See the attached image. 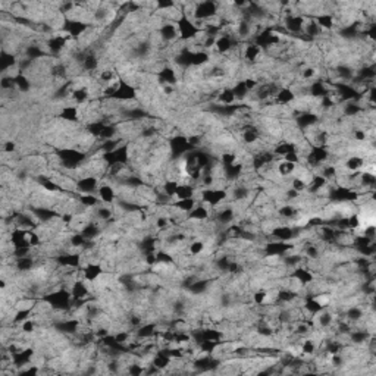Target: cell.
<instances>
[{
    "mask_svg": "<svg viewBox=\"0 0 376 376\" xmlns=\"http://www.w3.org/2000/svg\"><path fill=\"white\" fill-rule=\"evenodd\" d=\"M16 151V143L12 140L3 141V153L5 154H14Z\"/></svg>",
    "mask_w": 376,
    "mask_h": 376,
    "instance_id": "49",
    "label": "cell"
},
{
    "mask_svg": "<svg viewBox=\"0 0 376 376\" xmlns=\"http://www.w3.org/2000/svg\"><path fill=\"white\" fill-rule=\"evenodd\" d=\"M211 219V212L204 204H196L194 209L187 213V221L191 222H204Z\"/></svg>",
    "mask_w": 376,
    "mask_h": 376,
    "instance_id": "23",
    "label": "cell"
},
{
    "mask_svg": "<svg viewBox=\"0 0 376 376\" xmlns=\"http://www.w3.org/2000/svg\"><path fill=\"white\" fill-rule=\"evenodd\" d=\"M97 196L100 198V201L103 204L107 206H113L116 203V191H115V187L110 184V182H100L99 185V190H97Z\"/></svg>",
    "mask_w": 376,
    "mask_h": 376,
    "instance_id": "16",
    "label": "cell"
},
{
    "mask_svg": "<svg viewBox=\"0 0 376 376\" xmlns=\"http://www.w3.org/2000/svg\"><path fill=\"white\" fill-rule=\"evenodd\" d=\"M229 263H231V259L228 256H221L218 257L215 260V268L216 271L224 272V273H228V268H229Z\"/></svg>",
    "mask_w": 376,
    "mask_h": 376,
    "instance_id": "46",
    "label": "cell"
},
{
    "mask_svg": "<svg viewBox=\"0 0 376 376\" xmlns=\"http://www.w3.org/2000/svg\"><path fill=\"white\" fill-rule=\"evenodd\" d=\"M76 200L81 206H84L86 209H93V207H99L100 204H103L100 201L99 196L96 194H76Z\"/></svg>",
    "mask_w": 376,
    "mask_h": 376,
    "instance_id": "36",
    "label": "cell"
},
{
    "mask_svg": "<svg viewBox=\"0 0 376 376\" xmlns=\"http://www.w3.org/2000/svg\"><path fill=\"white\" fill-rule=\"evenodd\" d=\"M212 62L211 53L207 50H197L193 53V68H203Z\"/></svg>",
    "mask_w": 376,
    "mask_h": 376,
    "instance_id": "38",
    "label": "cell"
},
{
    "mask_svg": "<svg viewBox=\"0 0 376 376\" xmlns=\"http://www.w3.org/2000/svg\"><path fill=\"white\" fill-rule=\"evenodd\" d=\"M127 372L133 376H140L146 372V369H144V366L141 363H131V364H128Z\"/></svg>",
    "mask_w": 376,
    "mask_h": 376,
    "instance_id": "48",
    "label": "cell"
},
{
    "mask_svg": "<svg viewBox=\"0 0 376 376\" xmlns=\"http://www.w3.org/2000/svg\"><path fill=\"white\" fill-rule=\"evenodd\" d=\"M81 320L75 317H66V319H59L53 323V328L56 332L63 333V335H71L74 337L75 333L81 331Z\"/></svg>",
    "mask_w": 376,
    "mask_h": 376,
    "instance_id": "9",
    "label": "cell"
},
{
    "mask_svg": "<svg viewBox=\"0 0 376 376\" xmlns=\"http://www.w3.org/2000/svg\"><path fill=\"white\" fill-rule=\"evenodd\" d=\"M296 169H297V165H294V163H291L288 160H284V159L279 160V162H276V172H278V175L281 178H291V177H294Z\"/></svg>",
    "mask_w": 376,
    "mask_h": 376,
    "instance_id": "33",
    "label": "cell"
},
{
    "mask_svg": "<svg viewBox=\"0 0 376 376\" xmlns=\"http://www.w3.org/2000/svg\"><path fill=\"white\" fill-rule=\"evenodd\" d=\"M151 364H153L154 367H157V369L162 372V370H165V369H168V367L172 364V359L166 354L163 348H159V350L153 354V357H151Z\"/></svg>",
    "mask_w": 376,
    "mask_h": 376,
    "instance_id": "26",
    "label": "cell"
},
{
    "mask_svg": "<svg viewBox=\"0 0 376 376\" xmlns=\"http://www.w3.org/2000/svg\"><path fill=\"white\" fill-rule=\"evenodd\" d=\"M157 35L160 37V40L166 43V45H171L177 40H180V35H178V28H177V24L174 22H162L160 27L157 28Z\"/></svg>",
    "mask_w": 376,
    "mask_h": 376,
    "instance_id": "13",
    "label": "cell"
},
{
    "mask_svg": "<svg viewBox=\"0 0 376 376\" xmlns=\"http://www.w3.org/2000/svg\"><path fill=\"white\" fill-rule=\"evenodd\" d=\"M229 197V193L226 188H216V187H211V188H203L200 191V198L201 203L211 206V207H219L221 204H224L226 198Z\"/></svg>",
    "mask_w": 376,
    "mask_h": 376,
    "instance_id": "4",
    "label": "cell"
},
{
    "mask_svg": "<svg viewBox=\"0 0 376 376\" xmlns=\"http://www.w3.org/2000/svg\"><path fill=\"white\" fill-rule=\"evenodd\" d=\"M58 118L60 120L69 122V123H78V122H81L79 107L75 105H63L58 112Z\"/></svg>",
    "mask_w": 376,
    "mask_h": 376,
    "instance_id": "17",
    "label": "cell"
},
{
    "mask_svg": "<svg viewBox=\"0 0 376 376\" xmlns=\"http://www.w3.org/2000/svg\"><path fill=\"white\" fill-rule=\"evenodd\" d=\"M316 343H315V340H312V338H304L303 340V343L300 344V353L303 356H306V357H309V356H315L316 354Z\"/></svg>",
    "mask_w": 376,
    "mask_h": 376,
    "instance_id": "43",
    "label": "cell"
},
{
    "mask_svg": "<svg viewBox=\"0 0 376 376\" xmlns=\"http://www.w3.org/2000/svg\"><path fill=\"white\" fill-rule=\"evenodd\" d=\"M177 28H178V35L182 43H190L201 34V30L194 24L193 18L184 15V14L177 21Z\"/></svg>",
    "mask_w": 376,
    "mask_h": 376,
    "instance_id": "3",
    "label": "cell"
},
{
    "mask_svg": "<svg viewBox=\"0 0 376 376\" xmlns=\"http://www.w3.org/2000/svg\"><path fill=\"white\" fill-rule=\"evenodd\" d=\"M276 215L279 218L285 219V221H291V219L296 221L297 216H299V209L294 204H291V203H285V204H282L281 207L276 209Z\"/></svg>",
    "mask_w": 376,
    "mask_h": 376,
    "instance_id": "34",
    "label": "cell"
},
{
    "mask_svg": "<svg viewBox=\"0 0 376 376\" xmlns=\"http://www.w3.org/2000/svg\"><path fill=\"white\" fill-rule=\"evenodd\" d=\"M105 273V269L100 263H94V262H90L87 263L86 266L81 268V278L87 282H96L102 275Z\"/></svg>",
    "mask_w": 376,
    "mask_h": 376,
    "instance_id": "15",
    "label": "cell"
},
{
    "mask_svg": "<svg viewBox=\"0 0 376 376\" xmlns=\"http://www.w3.org/2000/svg\"><path fill=\"white\" fill-rule=\"evenodd\" d=\"M231 197L235 203H241V201H247L252 197V188L245 184H240L235 185L231 191Z\"/></svg>",
    "mask_w": 376,
    "mask_h": 376,
    "instance_id": "29",
    "label": "cell"
},
{
    "mask_svg": "<svg viewBox=\"0 0 376 376\" xmlns=\"http://www.w3.org/2000/svg\"><path fill=\"white\" fill-rule=\"evenodd\" d=\"M219 14V3L216 2H200L196 3V8H194V12H193V19L198 21V22H206L212 18Z\"/></svg>",
    "mask_w": 376,
    "mask_h": 376,
    "instance_id": "8",
    "label": "cell"
},
{
    "mask_svg": "<svg viewBox=\"0 0 376 376\" xmlns=\"http://www.w3.org/2000/svg\"><path fill=\"white\" fill-rule=\"evenodd\" d=\"M35 329H37V322L32 317L27 319L25 322L21 323V332L22 333H32V332H35Z\"/></svg>",
    "mask_w": 376,
    "mask_h": 376,
    "instance_id": "47",
    "label": "cell"
},
{
    "mask_svg": "<svg viewBox=\"0 0 376 376\" xmlns=\"http://www.w3.org/2000/svg\"><path fill=\"white\" fill-rule=\"evenodd\" d=\"M178 185H180V181L175 180H165V182L162 184V194H165L169 198H175L177 196V190H178Z\"/></svg>",
    "mask_w": 376,
    "mask_h": 376,
    "instance_id": "42",
    "label": "cell"
},
{
    "mask_svg": "<svg viewBox=\"0 0 376 376\" xmlns=\"http://www.w3.org/2000/svg\"><path fill=\"white\" fill-rule=\"evenodd\" d=\"M275 105L281 106V107H289L296 102V94L291 90L289 86H281V89L278 90L276 96H275Z\"/></svg>",
    "mask_w": 376,
    "mask_h": 376,
    "instance_id": "19",
    "label": "cell"
},
{
    "mask_svg": "<svg viewBox=\"0 0 376 376\" xmlns=\"http://www.w3.org/2000/svg\"><path fill=\"white\" fill-rule=\"evenodd\" d=\"M41 300L45 301L52 310L59 312V313L69 312L72 309V301H74L72 296H71V291L65 286H59L58 289H55L52 293H45L41 296Z\"/></svg>",
    "mask_w": 376,
    "mask_h": 376,
    "instance_id": "1",
    "label": "cell"
},
{
    "mask_svg": "<svg viewBox=\"0 0 376 376\" xmlns=\"http://www.w3.org/2000/svg\"><path fill=\"white\" fill-rule=\"evenodd\" d=\"M232 93H234V96H235V100L237 102H244V100H247L248 99V96H250V90L245 87V84H244V81L240 79V81H237L232 87Z\"/></svg>",
    "mask_w": 376,
    "mask_h": 376,
    "instance_id": "41",
    "label": "cell"
},
{
    "mask_svg": "<svg viewBox=\"0 0 376 376\" xmlns=\"http://www.w3.org/2000/svg\"><path fill=\"white\" fill-rule=\"evenodd\" d=\"M296 247L294 242H285V241H266L262 247L263 256L265 257H282L286 253L293 252Z\"/></svg>",
    "mask_w": 376,
    "mask_h": 376,
    "instance_id": "7",
    "label": "cell"
},
{
    "mask_svg": "<svg viewBox=\"0 0 376 376\" xmlns=\"http://www.w3.org/2000/svg\"><path fill=\"white\" fill-rule=\"evenodd\" d=\"M168 146H169V159L171 160H180L187 153L196 150L188 143V137L184 136V134H174L169 138Z\"/></svg>",
    "mask_w": 376,
    "mask_h": 376,
    "instance_id": "2",
    "label": "cell"
},
{
    "mask_svg": "<svg viewBox=\"0 0 376 376\" xmlns=\"http://www.w3.org/2000/svg\"><path fill=\"white\" fill-rule=\"evenodd\" d=\"M157 242H159V237L156 235H144L141 237V240L138 241V252L146 256L150 253H156L157 252Z\"/></svg>",
    "mask_w": 376,
    "mask_h": 376,
    "instance_id": "21",
    "label": "cell"
},
{
    "mask_svg": "<svg viewBox=\"0 0 376 376\" xmlns=\"http://www.w3.org/2000/svg\"><path fill=\"white\" fill-rule=\"evenodd\" d=\"M288 276H289L293 281H296L297 284H300L303 288H306L307 285H310V284L316 279V275L310 271L309 268H306L304 265H300V266H297V268L291 269L289 273H288Z\"/></svg>",
    "mask_w": 376,
    "mask_h": 376,
    "instance_id": "12",
    "label": "cell"
},
{
    "mask_svg": "<svg viewBox=\"0 0 376 376\" xmlns=\"http://www.w3.org/2000/svg\"><path fill=\"white\" fill-rule=\"evenodd\" d=\"M18 62H19V59L15 53H11V52L2 49V52H0V72L2 74H9V71L16 69Z\"/></svg>",
    "mask_w": 376,
    "mask_h": 376,
    "instance_id": "20",
    "label": "cell"
},
{
    "mask_svg": "<svg viewBox=\"0 0 376 376\" xmlns=\"http://www.w3.org/2000/svg\"><path fill=\"white\" fill-rule=\"evenodd\" d=\"M14 266H15V269L18 272L25 273V272H31L37 266V260L32 255L21 257V259H14Z\"/></svg>",
    "mask_w": 376,
    "mask_h": 376,
    "instance_id": "27",
    "label": "cell"
},
{
    "mask_svg": "<svg viewBox=\"0 0 376 376\" xmlns=\"http://www.w3.org/2000/svg\"><path fill=\"white\" fill-rule=\"evenodd\" d=\"M320 122V115L317 112H300L294 116V127L300 130L301 133L315 127Z\"/></svg>",
    "mask_w": 376,
    "mask_h": 376,
    "instance_id": "10",
    "label": "cell"
},
{
    "mask_svg": "<svg viewBox=\"0 0 376 376\" xmlns=\"http://www.w3.org/2000/svg\"><path fill=\"white\" fill-rule=\"evenodd\" d=\"M313 19L316 21V24L322 28V31L325 32V31H332L335 27H337V24H335V18L332 14H326V12H323V14H319V15L313 16Z\"/></svg>",
    "mask_w": 376,
    "mask_h": 376,
    "instance_id": "31",
    "label": "cell"
},
{
    "mask_svg": "<svg viewBox=\"0 0 376 376\" xmlns=\"http://www.w3.org/2000/svg\"><path fill=\"white\" fill-rule=\"evenodd\" d=\"M102 159L109 168L115 165H128L130 163V144L123 143L118 149H115L110 153H103Z\"/></svg>",
    "mask_w": 376,
    "mask_h": 376,
    "instance_id": "6",
    "label": "cell"
},
{
    "mask_svg": "<svg viewBox=\"0 0 376 376\" xmlns=\"http://www.w3.org/2000/svg\"><path fill=\"white\" fill-rule=\"evenodd\" d=\"M71 291V296L74 300H87L90 297V288H89V284L87 281H84L81 276L76 278L74 281V284L69 288Z\"/></svg>",
    "mask_w": 376,
    "mask_h": 376,
    "instance_id": "18",
    "label": "cell"
},
{
    "mask_svg": "<svg viewBox=\"0 0 376 376\" xmlns=\"http://www.w3.org/2000/svg\"><path fill=\"white\" fill-rule=\"evenodd\" d=\"M110 99H113L119 103L136 102V100H138V91H137L136 86L127 82L125 79H119Z\"/></svg>",
    "mask_w": 376,
    "mask_h": 376,
    "instance_id": "5",
    "label": "cell"
},
{
    "mask_svg": "<svg viewBox=\"0 0 376 376\" xmlns=\"http://www.w3.org/2000/svg\"><path fill=\"white\" fill-rule=\"evenodd\" d=\"M209 288H211V284H209L207 279H203V278H198V276H197L196 281L188 286L185 291L190 293L191 296H201V294H204L206 291H209Z\"/></svg>",
    "mask_w": 376,
    "mask_h": 376,
    "instance_id": "32",
    "label": "cell"
},
{
    "mask_svg": "<svg viewBox=\"0 0 376 376\" xmlns=\"http://www.w3.org/2000/svg\"><path fill=\"white\" fill-rule=\"evenodd\" d=\"M366 165V160L363 156H357V154H353V156H348L346 160L343 162L344 169L348 172H359Z\"/></svg>",
    "mask_w": 376,
    "mask_h": 376,
    "instance_id": "28",
    "label": "cell"
},
{
    "mask_svg": "<svg viewBox=\"0 0 376 376\" xmlns=\"http://www.w3.org/2000/svg\"><path fill=\"white\" fill-rule=\"evenodd\" d=\"M156 259H157V263H160V265H174L175 263L174 255L171 252H166V250L156 252Z\"/></svg>",
    "mask_w": 376,
    "mask_h": 376,
    "instance_id": "45",
    "label": "cell"
},
{
    "mask_svg": "<svg viewBox=\"0 0 376 376\" xmlns=\"http://www.w3.org/2000/svg\"><path fill=\"white\" fill-rule=\"evenodd\" d=\"M157 333V323H143L140 328L136 329V337L138 340H151L153 337H156Z\"/></svg>",
    "mask_w": 376,
    "mask_h": 376,
    "instance_id": "30",
    "label": "cell"
},
{
    "mask_svg": "<svg viewBox=\"0 0 376 376\" xmlns=\"http://www.w3.org/2000/svg\"><path fill=\"white\" fill-rule=\"evenodd\" d=\"M216 100H218L219 105H234V103H237L235 96H234L231 87H224L222 90H219L218 96H216Z\"/></svg>",
    "mask_w": 376,
    "mask_h": 376,
    "instance_id": "40",
    "label": "cell"
},
{
    "mask_svg": "<svg viewBox=\"0 0 376 376\" xmlns=\"http://www.w3.org/2000/svg\"><path fill=\"white\" fill-rule=\"evenodd\" d=\"M156 78H157V82L160 86H165V87H169V86H177L178 82V72L172 68V66H162L157 72H156Z\"/></svg>",
    "mask_w": 376,
    "mask_h": 376,
    "instance_id": "14",
    "label": "cell"
},
{
    "mask_svg": "<svg viewBox=\"0 0 376 376\" xmlns=\"http://www.w3.org/2000/svg\"><path fill=\"white\" fill-rule=\"evenodd\" d=\"M100 182L102 181L94 175H87V177L78 178L75 184L76 194H96Z\"/></svg>",
    "mask_w": 376,
    "mask_h": 376,
    "instance_id": "11",
    "label": "cell"
},
{
    "mask_svg": "<svg viewBox=\"0 0 376 376\" xmlns=\"http://www.w3.org/2000/svg\"><path fill=\"white\" fill-rule=\"evenodd\" d=\"M196 194V185L193 182H181L177 190V196L175 198H193Z\"/></svg>",
    "mask_w": 376,
    "mask_h": 376,
    "instance_id": "37",
    "label": "cell"
},
{
    "mask_svg": "<svg viewBox=\"0 0 376 376\" xmlns=\"http://www.w3.org/2000/svg\"><path fill=\"white\" fill-rule=\"evenodd\" d=\"M234 219H235V209L231 207V206H226L224 209H219V211L215 213V218H213V221L218 225L224 226V228L231 225L234 222Z\"/></svg>",
    "mask_w": 376,
    "mask_h": 376,
    "instance_id": "22",
    "label": "cell"
},
{
    "mask_svg": "<svg viewBox=\"0 0 376 376\" xmlns=\"http://www.w3.org/2000/svg\"><path fill=\"white\" fill-rule=\"evenodd\" d=\"M197 204L196 198L193 197V198H181V200H175V201H172V207L175 209V211L181 212V213H188V212H191L194 209V206Z\"/></svg>",
    "mask_w": 376,
    "mask_h": 376,
    "instance_id": "35",
    "label": "cell"
},
{
    "mask_svg": "<svg viewBox=\"0 0 376 376\" xmlns=\"http://www.w3.org/2000/svg\"><path fill=\"white\" fill-rule=\"evenodd\" d=\"M81 68H82V71L87 72V74H91V72L99 71V69H100V59H99V56H97L93 50H90V52L86 55V58L82 59V62H81Z\"/></svg>",
    "mask_w": 376,
    "mask_h": 376,
    "instance_id": "25",
    "label": "cell"
},
{
    "mask_svg": "<svg viewBox=\"0 0 376 376\" xmlns=\"http://www.w3.org/2000/svg\"><path fill=\"white\" fill-rule=\"evenodd\" d=\"M15 86L18 93H28L32 89V82H31L30 76L21 72L15 74Z\"/></svg>",
    "mask_w": 376,
    "mask_h": 376,
    "instance_id": "39",
    "label": "cell"
},
{
    "mask_svg": "<svg viewBox=\"0 0 376 376\" xmlns=\"http://www.w3.org/2000/svg\"><path fill=\"white\" fill-rule=\"evenodd\" d=\"M262 49L257 45H255L253 41L247 43V45L242 47V52H241V56L242 59L247 60V63H256L257 59L262 56Z\"/></svg>",
    "mask_w": 376,
    "mask_h": 376,
    "instance_id": "24",
    "label": "cell"
},
{
    "mask_svg": "<svg viewBox=\"0 0 376 376\" xmlns=\"http://www.w3.org/2000/svg\"><path fill=\"white\" fill-rule=\"evenodd\" d=\"M206 241L204 240H194L188 244V253L190 256H200L206 252Z\"/></svg>",
    "mask_w": 376,
    "mask_h": 376,
    "instance_id": "44",
    "label": "cell"
}]
</instances>
